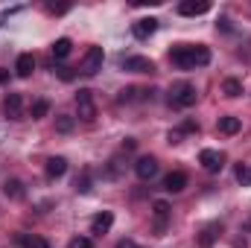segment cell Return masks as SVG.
<instances>
[{
  "label": "cell",
  "mask_w": 251,
  "mask_h": 248,
  "mask_svg": "<svg viewBox=\"0 0 251 248\" xmlns=\"http://www.w3.org/2000/svg\"><path fill=\"white\" fill-rule=\"evenodd\" d=\"M3 196L12 198V201H21V198L26 196V190H24V184H21L18 178H9V181L3 184Z\"/></svg>",
  "instance_id": "obj_16"
},
{
  "label": "cell",
  "mask_w": 251,
  "mask_h": 248,
  "mask_svg": "<svg viewBox=\"0 0 251 248\" xmlns=\"http://www.w3.org/2000/svg\"><path fill=\"white\" fill-rule=\"evenodd\" d=\"M196 85H190V82H176L173 88H170V105H176V108H190V105H196Z\"/></svg>",
  "instance_id": "obj_2"
},
{
  "label": "cell",
  "mask_w": 251,
  "mask_h": 248,
  "mask_svg": "<svg viewBox=\"0 0 251 248\" xmlns=\"http://www.w3.org/2000/svg\"><path fill=\"white\" fill-rule=\"evenodd\" d=\"M56 128H59L62 134H67V131L73 128V117H67V114H59V117H56Z\"/></svg>",
  "instance_id": "obj_24"
},
{
  "label": "cell",
  "mask_w": 251,
  "mask_h": 248,
  "mask_svg": "<svg viewBox=\"0 0 251 248\" xmlns=\"http://www.w3.org/2000/svg\"><path fill=\"white\" fill-rule=\"evenodd\" d=\"M3 114L9 120H24V97L21 94H6L3 99Z\"/></svg>",
  "instance_id": "obj_8"
},
{
  "label": "cell",
  "mask_w": 251,
  "mask_h": 248,
  "mask_svg": "<svg viewBox=\"0 0 251 248\" xmlns=\"http://www.w3.org/2000/svg\"><path fill=\"white\" fill-rule=\"evenodd\" d=\"M76 111H79V117H82L85 123H91V120L97 117V105H94V94H91L88 88H82V91L76 94Z\"/></svg>",
  "instance_id": "obj_4"
},
{
  "label": "cell",
  "mask_w": 251,
  "mask_h": 248,
  "mask_svg": "<svg viewBox=\"0 0 251 248\" xmlns=\"http://www.w3.org/2000/svg\"><path fill=\"white\" fill-rule=\"evenodd\" d=\"M134 173H137L140 181H152V178L158 175V158H152V155L137 158V161H134Z\"/></svg>",
  "instance_id": "obj_7"
},
{
  "label": "cell",
  "mask_w": 251,
  "mask_h": 248,
  "mask_svg": "<svg viewBox=\"0 0 251 248\" xmlns=\"http://www.w3.org/2000/svg\"><path fill=\"white\" fill-rule=\"evenodd\" d=\"M222 91H225V97H240L243 94V82L240 79H225V85H222Z\"/></svg>",
  "instance_id": "obj_21"
},
{
  "label": "cell",
  "mask_w": 251,
  "mask_h": 248,
  "mask_svg": "<svg viewBox=\"0 0 251 248\" xmlns=\"http://www.w3.org/2000/svg\"><path fill=\"white\" fill-rule=\"evenodd\" d=\"M222 234V225L219 222H213V225H207L201 234H199V248H210L213 243H216V237Z\"/></svg>",
  "instance_id": "obj_15"
},
{
  "label": "cell",
  "mask_w": 251,
  "mask_h": 248,
  "mask_svg": "<svg viewBox=\"0 0 251 248\" xmlns=\"http://www.w3.org/2000/svg\"><path fill=\"white\" fill-rule=\"evenodd\" d=\"M47 111H50V102H47V99H35V102L29 105V117H32V120L47 117Z\"/></svg>",
  "instance_id": "obj_20"
},
{
  "label": "cell",
  "mask_w": 251,
  "mask_h": 248,
  "mask_svg": "<svg viewBox=\"0 0 251 248\" xmlns=\"http://www.w3.org/2000/svg\"><path fill=\"white\" fill-rule=\"evenodd\" d=\"M64 173H67V161H64L62 155H56V158L47 161V178H62Z\"/></svg>",
  "instance_id": "obj_17"
},
{
  "label": "cell",
  "mask_w": 251,
  "mask_h": 248,
  "mask_svg": "<svg viewBox=\"0 0 251 248\" xmlns=\"http://www.w3.org/2000/svg\"><path fill=\"white\" fill-rule=\"evenodd\" d=\"M170 62L178 70L204 67V64H210V47H204V44H176L170 50Z\"/></svg>",
  "instance_id": "obj_1"
},
{
  "label": "cell",
  "mask_w": 251,
  "mask_h": 248,
  "mask_svg": "<svg viewBox=\"0 0 251 248\" xmlns=\"http://www.w3.org/2000/svg\"><path fill=\"white\" fill-rule=\"evenodd\" d=\"M207 12H210L207 0H184V3H178V15H184V18H199V15H207Z\"/></svg>",
  "instance_id": "obj_9"
},
{
  "label": "cell",
  "mask_w": 251,
  "mask_h": 248,
  "mask_svg": "<svg viewBox=\"0 0 251 248\" xmlns=\"http://www.w3.org/2000/svg\"><path fill=\"white\" fill-rule=\"evenodd\" d=\"M234 175H237V181H240L243 187H251V167H246V164H240Z\"/></svg>",
  "instance_id": "obj_22"
},
{
  "label": "cell",
  "mask_w": 251,
  "mask_h": 248,
  "mask_svg": "<svg viewBox=\"0 0 251 248\" xmlns=\"http://www.w3.org/2000/svg\"><path fill=\"white\" fill-rule=\"evenodd\" d=\"M117 248H137L131 240H123V243H117Z\"/></svg>",
  "instance_id": "obj_29"
},
{
  "label": "cell",
  "mask_w": 251,
  "mask_h": 248,
  "mask_svg": "<svg viewBox=\"0 0 251 248\" xmlns=\"http://www.w3.org/2000/svg\"><path fill=\"white\" fill-rule=\"evenodd\" d=\"M216 128H219V134H237L243 128V120L240 117H219Z\"/></svg>",
  "instance_id": "obj_18"
},
{
  "label": "cell",
  "mask_w": 251,
  "mask_h": 248,
  "mask_svg": "<svg viewBox=\"0 0 251 248\" xmlns=\"http://www.w3.org/2000/svg\"><path fill=\"white\" fill-rule=\"evenodd\" d=\"M111 225H114V213L102 210V213H97V216L91 219V234H105Z\"/></svg>",
  "instance_id": "obj_14"
},
{
  "label": "cell",
  "mask_w": 251,
  "mask_h": 248,
  "mask_svg": "<svg viewBox=\"0 0 251 248\" xmlns=\"http://www.w3.org/2000/svg\"><path fill=\"white\" fill-rule=\"evenodd\" d=\"M50 50H53V56L62 62V59H67V56H70V50H73V41H70V38H56Z\"/></svg>",
  "instance_id": "obj_19"
},
{
  "label": "cell",
  "mask_w": 251,
  "mask_h": 248,
  "mask_svg": "<svg viewBox=\"0 0 251 248\" xmlns=\"http://www.w3.org/2000/svg\"><path fill=\"white\" fill-rule=\"evenodd\" d=\"M184 187H187V173H181V170H176V173H170L164 178V190L167 193H181Z\"/></svg>",
  "instance_id": "obj_13"
},
{
  "label": "cell",
  "mask_w": 251,
  "mask_h": 248,
  "mask_svg": "<svg viewBox=\"0 0 251 248\" xmlns=\"http://www.w3.org/2000/svg\"><path fill=\"white\" fill-rule=\"evenodd\" d=\"M6 79H9V70H6V67H0V85H3Z\"/></svg>",
  "instance_id": "obj_30"
},
{
  "label": "cell",
  "mask_w": 251,
  "mask_h": 248,
  "mask_svg": "<svg viewBox=\"0 0 251 248\" xmlns=\"http://www.w3.org/2000/svg\"><path fill=\"white\" fill-rule=\"evenodd\" d=\"M73 190H76V193H88V190H91V173H88V170H85V173H82V175L76 178Z\"/></svg>",
  "instance_id": "obj_23"
},
{
  "label": "cell",
  "mask_w": 251,
  "mask_h": 248,
  "mask_svg": "<svg viewBox=\"0 0 251 248\" xmlns=\"http://www.w3.org/2000/svg\"><path fill=\"white\" fill-rule=\"evenodd\" d=\"M67 248H94V243H91L88 237H73V240H70V246H67Z\"/></svg>",
  "instance_id": "obj_26"
},
{
  "label": "cell",
  "mask_w": 251,
  "mask_h": 248,
  "mask_svg": "<svg viewBox=\"0 0 251 248\" xmlns=\"http://www.w3.org/2000/svg\"><path fill=\"white\" fill-rule=\"evenodd\" d=\"M120 64H123V70H131V73H152L155 70L152 59H146V56H126Z\"/></svg>",
  "instance_id": "obj_10"
},
{
  "label": "cell",
  "mask_w": 251,
  "mask_h": 248,
  "mask_svg": "<svg viewBox=\"0 0 251 248\" xmlns=\"http://www.w3.org/2000/svg\"><path fill=\"white\" fill-rule=\"evenodd\" d=\"M158 18H140V21H134L131 24V35L137 38V41H146V38H152L155 32H158Z\"/></svg>",
  "instance_id": "obj_6"
},
{
  "label": "cell",
  "mask_w": 251,
  "mask_h": 248,
  "mask_svg": "<svg viewBox=\"0 0 251 248\" xmlns=\"http://www.w3.org/2000/svg\"><path fill=\"white\" fill-rule=\"evenodd\" d=\"M67 9H70V6H56V3H47V12H50V15H64Z\"/></svg>",
  "instance_id": "obj_27"
},
{
  "label": "cell",
  "mask_w": 251,
  "mask_h": 248,
  "mask_svg": "<svg viewBox=\"0 0 251 248\" xmlns=\"http://www.w3.org/2000/svg\"><path fill=\"white\" fill-rule=\"evenodd\" d=\"M21 246H26V248H50V243H47L44 237H32V240H21Z\"/></svg>",
  "instance_id": "obj_25"
},
{
  "label": "cell",
  "mask_w": 251,
  "mask_h": 248,
  "mask_svg": "<svg viewBox=\"0 0 251 248\" xmlns=\"http://www.w3.org/2000/svg\"><path fill=\"white\" fill-rule=\"evenodd\" d=\"M32 70H35V56H32V53H21L18 62H15V73H18L21 79H29Z\"/></svg>",
  "instance_id": "obj_12"
},
{
  "label": "cell",
  "mask_w": 251,
  "mask_h": 248,
  "mask_svg": "<svg viewBox=\"0 0 251 248\" xmlns=\"http://www.w3.org/2000/svg\"><path fill=\"white\" fill-rule=\"evenodd\" d=\"M102 47H88L85 50V56H82V62H79V73H85V76H94V73H100L102 70Z\"/></svg>",
  "instance_id": "obj_3"
},
{
  "label": "cell",
  "mask_w": 251,
  "mask_h": 248,
  "mask_svg": "<svg viewBox=\"0 0 251 248\" xmlns=\"http://www.w3.org/2000/svg\"><path fill=\"white\" fill-rule=\"evenodd\" d=\"M56 73L62 76L64 82H70V79H73V70H70V67H56Z\"/></svg>",
  "instance_id": "obj_28"
},
{
  "label": "cell",
  "mask_w": 251,
  "mask_h": 248,
  "mask_svg": "<svg viewBox=\"0 0 251 248\" xmlns=\"http://www.w3.org/2000/svg\"><path fill=\"white\" fill-rule=\"evenodd\" d=\"M152 213H155V234L161 237V234L167 231V222H170V204L158 198V201L152 204Z\"/></svg>",
  "instance_id": "obj_11"
},
{
  "label": "cell",
  "mask_w": 251,
  "mask_h": 248,
  "mask_svg": "<svg viewBox=\"0 0 251 248\" xmlns=\"http://www.w3.org/2000/svg\"><path fill=\"white\" fill-rule=\"evenodd\" d=\"M199 164H201L207 173H222V167H225V152H219V149H201V152H199Z\"/></svg>",
  "instance_id": "obj_5"
}]
</instances>
